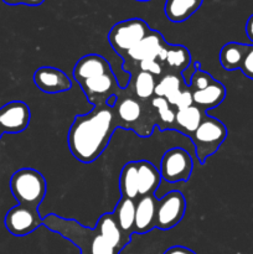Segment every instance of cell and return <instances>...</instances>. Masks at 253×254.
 I'll list each match as a JSON object with an SVG mask.
<instances>
[{"mask_svg":"<svg viewBox=\"0 0 253 254\" xmlns=\"http://www.w3.org/2000/svg\"><path fill=\"white\" fill-rule=\"evenodd\" d=\"M138 166V195L139 197L146 195H154L161 183V175L159 169L150 161H136Z\"/></svg>","mask_w":253,"mask_h":254,"instance_id":"cell-18","label":"cell"},{"mask_svg":"<svg viewBox=\"0 0 253 254\" xmlns=\"http://www.w3.org/2000/svg\"><path fill=\"white\" fill-rule=\"evenodd\" d=\"M150 26L143 19H128L114 25L108 34V41L112 49L124 57L129 50L133 49L139 41L150 32Z\"/></svg>","mask_w":253,"mask_h":254,"instance_id":"cell-6","label":"cell"},{"mask_svg":"<svg viewBox=\"0 0 253 254\" xmlns=\"http://www.w3.org/2000/svg\"><path fill=\"white\" fill-rule=\"evenodd\" d=\"M5 227L16 237L27 236L44 226V217L40 215L39 208L25 205H16L10 208L5 215Z\"/></svg>","mask_w":253,"mask_h":254,"instance_id":"cell-9","label":"cell"},{"mask_svg":"<svg viewBox=\"0 0 253 254\" xmlns=\"http://www.w3.org/2000/svg\"><path fill=\"white\" fill-rule=\"evenodd\" d=\"M186 200L180 191H170L158 200L156 206V228L168 231L175 227L184 218Z\"/></svg>","mask_w":253,"mask_h":254,"instance_id":"cell-10","label":"cell"},{"mask_svg":"<svg viewBox=\"0 0 253 254\" xmlns=\"http://www.w3.org/2000/svg\"><path fill=\"white\" fill-rule=\"evenodd\" d=\"M10 190L20 205L39 208L46 196L47 184L40 171L24 168L12 174L10 179Z\"/></svg>","mask_w":253,"mask_h":254,"instance_id":"cell-4","label":"cell"},{"mask_svg":"<svg viewBox=\"0 0 253 254\" xmlns=\"http://www.w3.org/2000/svg\"><path fill=\"white\" fill-rule=\"evenodd\" d=\"M113 112L118 129L133 130L141 138H148L153 134L156 121L150 101L143 102L136 98L129 86L117 96Z\"/></svg>","mask_w":253,"mask_h":254,"instance_id":"cell-3","label":"cell"},{"mask_svg":"<svg viewBox=\"0 0 253 254\" xmlns=\"http://www.w3.org/2000/svg\"><path fill=\"white\" fill-rule=\"evenodd\" d=\"M119 190L122 197L136 200L138 195V166L136 161H129L122 168L119 175Z\"/></svg>","mask_w":253,"mask_h":254,"instance_id":"cell-25","label":"cell"},{"mask_svg":"<svg viewBox=\"0 0 253 254\" xmlns=\"http://www.w3.org/2000/svg\"><path fill=\"white\" fill-rule=\"evenodd\" d=\"M203 0H166L164 12L171 22H184L201 7Z\"/></svg>","mask_w":253,"mask_h":254,"instance_id":"cell-21","label":"cell"},{"mask_svg":"<svg viewBox=\"0 0 253 254\" xmlns=\"http://www.w3.org/2000/svg\"><path fill=\"white\" fill-rule=\"evenodd\" d=\"M250 46L251 45L241 44V42H228V44H226L220 51L221 66L226 71L240 69Z\"/></svg>","mask_w":253,"mask_h":254,"instance_id":"cell-23","label":"cell"},{"mask_svg":"<svg viewBox=\"0 0 253 254\" xmlns=\"http://www.w3.org/2000/svg\"><path fill=\"white\" fill-rule=\"evenodd\" d=\"M136 68H138L139 71L148 72V73L155 76L156 78H159V77H161L164 74L163 64H161L156 59L144 60V61H140L139 64H136Z\"/></svg>","mask_w":253,"mask_h":254,"instance_id":"cell-30","label":"cell"},{"mask_svg":"<svg viewBox=\"0 0 253 254\" xmlns=\"http://www.w3.org/2000/svg\"><path fill=\"white\" fill-rule=\"evenodd\" d=\"M227 138V128L217 118L206 116L198 128L191 134L190 139L195 148L196 158L202 165L207 158L216 153Z\"/></svg>","mask_w":253,"mask_h":254,"instance_id":"cell-5","label":"cell"},{"mask_svg":"<svg viewBox=\"0 0 253 254\" xmlns=\"http://www.w3.org/2000/svg\"><path fill=\"white\" fill-rule=\"evenodd\" d=\"M109 62L103 56L97 54H89L81 57L73 67V78L77 83L92 77L99 76L111 71Z\"/></svg>","mask_w":253,"mask_h":254,"instance_id":"cell-16","label":"cell"},{"mask_svg":"<svg viewBox=\"0 0 253 254\" xmlns=\"http://www.w3.org/2000/svg\"><path fill=\"white\" fill-rule=\"evenodd\" d=\"M150 106L155 116L156 127L160 130H169V129L175 130L176 109L173 108L165 98L156 96L150 99Z\"/></svg>","mask_w":253,"mask_h":254,"instance_id":"cell-24","label":"cell"},{"mask_svg":"<svg viewBox=\"0 0 253 254\" xmlns=\"http://www.w3.org/2000/svg\"><path fill=\"white\" fill-rule=\"evenodd\" d=\"M164 254H196L192 250L188 247H184V246H173V247L168 248V250L164 252Z\"/></svg>","mask_w":253,"mask_h":254,"instance_id":"cell-32","label":"cell"},{"mask_svg":"<svg viewBox=\"0 0 253 254\" xmlns=\"http://www.w3.org/2000/svg\"><path fill=\"white\" fill-rule=\"evenodd\" d=\"M2 134H4V133H2V129H1V127H0V139H1Z\"/></svg>","mask_w":253,"mask_h":254,"instance_id":"cell-35","label":"cell"},{"mask_svg":"<svg viewBox=\"0 0 253 254\" xmlns=\"http://www.w3.org/2000/svg\"><path fill=\"white\" fill-rule=\"evenodd\" d=\"M185 86L186 84L184 82L183 74L166 72V73H164L163 76L158 78L155 86V96L169 99L175 96L178 92H180Z\"/></svg>","mask_w":253,"mask_h":254,"instance_id":"cell-27","label":"cell"},{"mask_svg":"<svg viewBox=\"0 0 253 254\" xmlns=\"http://www.w3.org/2000/svg\"><path fill=\"white\" fill-rule=\"evenodd\" d=\"M34 83L44 93L56 94L71 89V78L62 69L51 66H42L34 73Z\"/></svg>","mask_w":253,"mask_h":254,"instance_id":"cell-13","label":"cell"},{"mask_svg":"<svg viewBox=\"0 0 253 254\" xmlns=\"http://www.w3.org/2000/svg\"><path fill=\"white\" fill-rule=\"evenodd\" d=\"M246 34H247L248 39L253 42V14L247 20V24H246Z\"/></svg>","mask_w":253,"mask_h":254,"instance_id":"cell-33","label":"cell"},{"mask_svg":"<svg viewBox=\"0 0 253 254\" xmlns=\"http://www.w3.org/2000/svg\"><path fill=\"white\" fill-rule=\"evenodd\" d=\"M78 84L83 91L86 98L93 106L107 104L111 97L118 96L123 89L119 86L113 69L103 74H99V76L84 79Z\"/></svg>","mask_w":253,"mask_h":254,"instance_id":"cell-8","label":"cell"},{"mask_svg":"<svg viewBox=\"0 0 253 254\" xmlns=\"http://www.w3.org/2000/svg\"><path fill=\"white\" fill-rule=\"evenodd\" d=\"M195 67V72L191 74L190 83L188 84L189 88L191 89V92L201 91V89L208 87L211 83H213V81H215V78H213L208 72L202 71V69L200 68V64H198V62H196Z\"/></svg>","mask_w":253,"mask_h":254,"instance_id":"cell-28","label":"cell"},{"mask_svg":"<svg viewBox=\"0 0 253 254\" xmlns=\"http://www.w3.org/2000/svg\"><path fill=\"white\" fill-rule=\"evenodd\" d=\"M240 69L246 77H248V78L253 81V44L248 49L247 55H246Z\"/></svg>","mask_w":253,"mask_h":254,"instance_id":"cell-31","label":"cell"},{"mask_svg":"<svg viewBox=\"0 0 253 254\" xmlns=\"http://www.w3.org/2000/svg\"><path fill=\"white\" fill-rule=\"evenodd\" d=\"M166 101H168V103L170 104L173 108H175L176 111L188 108V107H191L193 104L192 92H191V89L189 88V86H185L180 92H178L175 96L166 99Z\"/></svg>","mask_w":253,"mask_h":254,"instance_id":"cell-29","label":"cell"},{"mask_svg":"<svg viewBox=\"0 0 253 254\" xmlns=\"http://www.w3.org/2000/svg\"><path fill=\"white\" fill-rule=\"evenodd\" d=\"M131 78L128 86L138 99L149 102L155 96V86L158 78L144 71H131Z\"/></svg>","mask_w":253,"mask_h":254,"instance_id":"cell-22","label":"cell"},{"mask_svg":"<svg viewBox=\"0 0 253 254\" xmlns=\"http://www.w3.org/2000/svg\"><path fill=\"white\" fill-rule=\"evenodd\" d=\"M166 44L168 42L164 40L163 35L156 30L151 29L150 32L141 41H139L133 49L126 52V56L123 57V68L126 71L130 66H135L136 64L144 60L158 59L159 54Z\"/></svg>","mask_w":253,"mask_h":254,"instance_id":"cell-11","label":"cell"},{"mask_svg":"<svg viewBox=\"0 0 253 254\" xmlns=\"http://www.w3.org/2000/svg\"><path fill=\"white\" fill-rule=\"evenodd\" d=\"M226 94H227L226 87L215 79L213 83H211L206 88L192 92L193 106L200 108L201 111L207 112L220 106L226 98Z\"/></svg>","mask_w":253,"mask_h":254,"instance_id":"cell-19","label":"cell"},{"mask_svg":"<svg viewBox=\"0 0 253 254\" xmlns=\"http://www.w3.org/2000/svg\"><path fill=\"white\" fill-rule=\"evenodd\" d=\"M136 1H150V0H136Z\"/></svg>","mask_w":253,"mask_h":254,"instance_id":"cell-36","label":"cell"},{"mask_svg":"<svg viewBox=\"0 0 253 254\" xmlns=\"http://www.w3.org/2000/svg\"><path fill=\"white\" fill-rule=\"evenodd\" d=\"M97 226L101 228L102 233H103L104 237L111 242V245L113 247H116L119 252L124 250L126 246L129 245L126 241L124 236L122 235L121 230L118 228V225L116 222V218H114L113 213H103V215L99 217Z\"/></svg>","mask_w":253,"mask_h":254,"instance_id":"cell-26","label":"cell"},{"mask_svg":"<svg viewBox=\"0 0 253 254\" xmlns=\"http://www.w3.org/2000/svg\"><path fill=\"white\" fill-rule=\"evenodd\" d=\"M193 170V160L190 153L183 148H171L164 153L160 161V175L166 183L188 181Z\"/></svg>","mask_w":253,"mask_h":254,"instance_id":"cell-7","label":"cell"},{"mask_svg":"<svg viewBox=\"0 0 253 254\" xmlns=\"http://www.w3.org/2000/svg\"><path fill=\"white\" fill-rule=\"evenodd\" d=\"M31 112L25 102L12 101L0 108V127L2 133L17 134L29 127Z\"/></svg>","mask_w":253,"mask_h":254,"instance_id":"cell-12","label":"cell"},{"mask_svg":"<svg viewBox=\"0 0 253 254\" xmlns=\"http://www.w3.org/2000/svg\"><path fill=\"white\" fill-rule=\"evenodd\" d=\"M206 116H207L206 112L201 111L193 104L188 108L179 109V111H176L175 117V130L180 131L181 134L188 135L190 138L191 134L198 128V126L205 119Z\"/></svg>","mask_w":253,"mask_h":254,"instance_id":"cell-20","label":"cell"},{"mask_svg":"<svg viewBox=\"0 0 253 254\" xmlns=\"http://www.w3.org/2000/svg\"><path fill=\"white\" fill-rule=\"evenodd\" d=\"M112 213L122 235L126 242L130 243L131 236L135 233V200L121 197Z\"/></svg>","mask_w":253,"mask_h":254,"instance_id":"cell-17","label":"cell"},{"mask_svg":"<svg viewBox=\"0 0 253 254\" xmlns=\"http://www.w3.org/2000/svg\"><path fill=\"white\" fill-rule=\"evenodd\" d=\"M156 60L163 67H168L170 73L183 74L191 64V54L183 45L166 44Z\"/></svg>","mask_w":253,"mask_h":254,"instance_id":"cell-15","label":"cell"},{"mask_svg":"<svg viewBox=\"0 0 253 254\" xmlns=\"http://www.w3.org/2000/svg\"><path fill=\"white\" fill-rule=\"evenodd\" d=\"M156 206L158 198L146 195L135 200V233L145 235L156 228Z\"/></svg>","mask_w":253,"mask_h":254,"instance_id":"cell-14","label":"cell"},{"mask_svg":"<svg viewBox=\"0 0 253 254\" xmlns=\"http://www.w3.org/2000/svg\"><path fill=\"white\" fill-rule=\"evenodd\" d=\"M117 129L113 107L93 106L88 113L74 117L67 138L69 151L79 163H93L104 153Z\"/></svg>","mask_w":253,"mask_h":254,"instance_id":"cell-1","label":"cell"},{"mask_svg":"<svg viewBox=\"0 0 253 254\" xmlns=\"http://www.w3.org/2000/svg\"><path fill=\"white\" fill-rule=\"evenodd\" d=\"M45 0H19V4L30 5V6H39Z\"/></svg>","mask_w":253,"mask_h":254,"instance_id":"cell-34","label":"cell"},{"mask_svg":"<svg viewBox=\"0 0 253 254\" xmlns=\"http://www.w3.org/2000/svg\"><path fill=\"white\" fill-rule=\"evenodd\" d=\"M44 226L73 243L79 248L81 254H121L104 237L97 225L94 228H89L72 218H63L56 213H49L44 217Z\"/></svg>","mask_w":253,"mask_h":254,"instance_id":"cell-2","label":"cell"}]
</instances>
